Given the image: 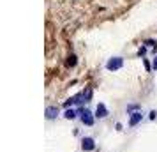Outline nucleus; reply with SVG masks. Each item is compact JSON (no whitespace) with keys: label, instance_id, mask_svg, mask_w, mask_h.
Instances as JSON below:
<instances>
[{"label":"nucleus","instance_id":"f257e3e1","mask_svg":"<svg viewBox=\"0 0 157 152\" xmlns=\"http://www.w3.org/2000/svg\"><path fill=\"white\" fill-rule=\"evenodd\" d=\"M78 117H79V120L85 124V126H88V127L94 126V122H95V115L86 108H78Z\"/></svg>","mask_w":157,"mask_h":152},{"label":"nucleus","instance_id":"f03ea898","mask_svg":"<svg viewBox=\"0 0 157 152\" xmlns=\"http://www.w3.org/2000/svg\"><path fill=\"white\" fill-rule=\"evenodd\" d=\"M124 67V58L122 57H113L109 58L106 62V69L108 71H118V69H122Z\"/></svg>","mask_w":157,"mask_h":152},{"label":"nucleus","instance_id":"7ed1b4c3","mask_svg":"<svg viewBox=\"0 0 157 152\" xmlns=\"http://www.w3.org/2000/svg\"><path fill=\"white\" fill-rule=\"evenodd\" d=\"M81 150L83 152L95 150V140H94L92 136H83L81 138Z\"/></svg>","mask_w":157,"mask_h":152},{"label":"nucleus","instance_id":"20e7f679","mask_svg":"<svg viewBox=\"0 0 157 152\" xmlns=\"http://www.w3.org/2000/svg\"><path fill=\"white\" fill-rule=\"evenodd\" d=\"M141 120H143V113H141V111H134V113H131V115H129L127 126H129V127H136Z\"/></svg>","mask_w":157,"mask_h":152},{"label":"nucleus","instance_id":"39448f33","mask_svg":"<svg viewBox=\"0 0 157 152\" xmlns=\"http://www.w3.org/2000/svg\"><path fill=\"white\" fill-rule=\"evenodd\" d=\"M95 119H106L108 115H109V111H108V108H106V104L104 103H99L97 104V108H95Z\"/></svg>","mask_w":157,"mask_h":152},{"label":"nucleus","instance_id":"423d86ee","mask_svg":"<svg viewBox=\"0 0 157 152\" xmlns=\"http://www.w3.org/2000/svg\"><path fill=\"white\" fill-rule=\"evenodd\" d=\"M44 115H46L48 120H53V119H57V117L60 115V108H58V106H48L46 111H44Z\"/></svg>","mask_w":157,"mask_h":152},{"label":"nucleus","instance_id":"0eeeda50","mask_svg":"<svg viewBox=\"0 0 157 152\" xmlns=\"http://www.w3.org/2000/svg\"><path fill=\"white\" fill-rule=\"evenodd\" d=\"M78 117V110H65L64 111V119H67V120H74Z\"/></svg>","mask_w":157,"mask_h":152},{"label":"nucleus","instance_id":"6e6552de","mask_svg":"<svg viewBox=\"0 0 157 152\" xmlns=\"http://www.w3.org/2000/svg\"><path fill=\"white\" fill-rule=\"evenodd\" d=\"M134 111H141V104H140V103H132V104L127 106V115L134 113Z\"/></svg>","mask_w":157,"mask_h":152},{"label":"nucleus","instance_id":"1a4fd4ad","mask_svg":"<svg viewBox=\"0 0 157 152\" xmlns=\"http://www.w3.org/2000/svg\"><path fill=\"white\" fill-rule=\"evenodd\" d=\"M81 94H83V101H85V104H86V103H90V99H92V88L86 87Z\"/></svg>","mask_w":157,"mask_h":152},{"label":"nucleus","instance_id":"9d476101","mask_svg":"<svg viewBox=\"0 0 157 152\" xmlns=\"http://www.w3.org/2000/svg\"><path fill=\"white\" fill-rule=\"evenodd\" d=\"M76 62H78V60H76V55H71V57H67V60H65V65H67V67H74Z\"/></svg>","mask_w":157,"mask_h":152},{"label":"nucleus","instance_id":"9b49d317","mask_svg":"<svg viewBox=\"0 0 157 152\" xmlns=\"http://www.w3.org/2000/svg\"><path fill=\"white\" fill-rule=\"evenodd\" d=\"M143 44H145L147 48H148V46H150L152 50H154V48H157V43H155V41H154V39H147V41H145V43H143Z\"/></svg>","mask_w":157,"mask_h":152},{"label":"nucleus","instance_id":"f8f14e48","mask_svg":"<svg viewBox=\"0 0 157 152\" xmlns=\"http://www.w3.org/2000/svg\"><path fill=\"white\" fill-rule=\"evenodd\" d=\"M143 64H145V69H147V71H152V64H150L148 60H147V58H143Z\"/></svg>","mask_w":157,"mask_h":152},{"label":"nucleus","instance_id":"ddd939ff","mask_svg":"<svg viewBox=\"0 0 157 152\" xmlns=\"http://www.w3.org/2000/svg\"><path fill=\"white\" fill-rule=\"evenodd\" d=\"M138 55H140V57H145V55H147V46H141V48L138 50Z\"/></svg>","mask_w":157,"mask_h":152},{"label":"nucleus","instance_id":"4468645a","mask_svg":"<svg viewBox=\"0 0 157 152\" xmlns=\"http://www.w3.org/2000/svg\"><path fill=\"white\" fill-rule=\"evenodd\" d=\"M148 119H150V120H155V119H157V111H155V110H152V111H150Z\"/></svg>","mask_w":157,"mask_h":152},{"label":"nucleus","instance_id":"2eb2a0df","mask_svg":"<svg viewBox=\"0 0 157 152\" xmlns=\"http://www.w3.org/2000/svg\"><path fill=\"white\" fill-rule=\"evenodd\" d=\"M152 69H154V71H157V55H155V58L152 60Z\"/></svg>","mask_w":157,"mask_h":152},{"label":"nucleus","instance_id":"dca6fc26","mask_svg":"<svg viewBox=\"0 0 157 152\" xmlns=\"http://www.w3.org/2000/svg\"><path fill=\"white\" fill-rule=\"evenodd\" d=\"M115 129H117V131H122V124L117 122V124H115Z\"/></svg>","mask_w":157,"mask_h":152}]
</instances>
